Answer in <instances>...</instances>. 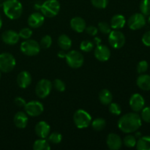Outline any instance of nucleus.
<instances>
[{
	"label": "nucleus",
	"instance_id": "nucleus-36",
	"mask_svg": "<svg viewBox=\"0 0 150 150\" xmlns=\"http://www.w3.org/2000/svg\"><path fill=\"white\" fill-rule=\"evenodd\" d=\"M141 118L146 123H150V106L145 107L142 110Z\"/></svg>",
	"mask_w": 150,
	"mask_h": 150
},
{
	"label": "nucleus",
	"instance_id": "nucleus-22",
	"mask_svg": "<svg viewBox=\"0 0 150 150\" xmlns=\"http://www.w3.org/2000/svg\"><path fill=\"white\" fill-rule=\"evenodd\" d=\"M126 23V19L124 16L120 14L115 15L112 17L111 21V27L114 29H120L125 26Z\"/></svg>",
	"mask_w": 150,
	"mask_h": 150
},
{
	"label": "nucleus",
	"instance_id": "nucleus-17",
	"mask_svg": "<svg viewBox=\"0 0 150 150\" xmlns=\"http://www.w3.org/2000/svg\"><path fill=\"white\" fill-rule=\"evenodd\" d=\"M35 133L37 136L40 139H45L51 132V127L47 122L44 121H40L35 125Z\"/></svg>",
	"mask_w": 150,
	"mask_h": 150
},
{
	"label": "nucleus",
	"instance_id": "nucleus-45",
	"mask_svg": "<svg viewBox=\"0 0 150 150\" xmlns=\"http://www.w3.org/2000/svg\"><path fill=\"white\" fill-rule=\"evenodd\" d=\"M1 26H2V19H1V16H0V29L1 28Z\"/></svg>",
	"mask_w": 150,
	"mask_h": 150
},
{
	"label": "nucleus",
	"instance_id": "nucleus-23",
	"mask_svg": "<svg viewBox=\"0 0 150 150\" xmlns=\"http://www.w3.org/2000/svg\"><path fill=\"white\" fill-rule=\"evenodd\" d=\"M58 45L62 50L67 51L72 46V40L67 35H61L58 38Z\"/></svg>",
	"mask_w": 150,
	"mask_h": 150
},
{
	"label": "nucleus",
	"instance_id": "nucleus-41",
	"mask_svg": "<svg viewBox=\"0 0 150 150\" xmlns=\"http://www.w3.org/2000/svg\"><path fill=\"white\" fill-rule=\"evenodd\" d=\"M142 42L146 46L150 47V30L146 32L142 37Z\"/></svg>",
	"mask_w": 150,
	"mask_h": 150
},
{
	"label": "nucleus",
	"instance_id": "nucleus-40",
	"mask_svg": "<svg viewBox=\"0 0 150 150\" xmlns=\"http://www.w3.org/2000/svg\"><path fill=\"white\" fill-rule=\"evenodd\" d=\"M86 33L90 36H95L98 32V29L95 26H88L85 29Z\"/></svg>",
	"mask_w": 150,
	"mask_h": 150
},
{
	"label": "nucleus",
	"instance_id": "nucleus-1",
	"mask_svg": "<svg viewBox=\"0 0 150 150\" xmlns=\"http://www.w3.org/2000/svg\"><path fill=\"white\" fill-rule=\"evenodd\" d=\"M142 124L141 116L137 113H127L123 115L118 121V127L125 133H131L137 131Z\"/></svg>",
	"mask_w": 150,
	"mask_h": 150
},
{
	"label": "nucleus",
	"instance_id": "nucleus-31",
	"mask_svg": "<svg viewBox=\"0 0 150 150\" xmlns=\"http://www.w3.org/2000/svg\"><path fill=\"white\" fill-rule=\"evenodd\" d=\"M48 136H48V142L54 144H58L62 142V136L57 132H54Z\"/></svg>",
	"mask_w": 150,
	"mask_h": 150
},
{
	"label": "nucleus",
	"instance_id": "nucleus-20",
	"mask_svg": "<svg viewBox=\"0 0 150 150\" xmlns=\"http://www.w3.org/2000/svg\"><path fill=\"white\" fill-rule=\"evenodd\" d=\"M70 26L75 32L81 33L84 32L86 27V23L84 19L81 17H74L70 21Z\"/></svg>",
	"mask_w": 150,
	"mask_h": 150
},
{
	"label": "nucleus",
	"instance_id": "nucleus-37",
	"mask_svg": "<svg viewBox=\"0 0 150 150\" xmlns=\"http://www.w3.org/2000/svg\"><path fill=\"white\" fill-rule=\"evenodd\" d=\"M92 5L98 9H104L108 4V0H91Z\"/></svg>",
	"mask_w": 150,
	"mask_h": 150
},
{
	"label": "nucleus",
	"instance_id": "nucleus-21",
	"mask_svg": "<svg viewBox=\"0 0 150 150\" xmlns=\"http://www.w3.org/2000/svg\"><path fill=\"white\" fill-rule=\"evenodd\" d=\"M136 83L142 90L150 91V76L142 73L138 77Z\"/></svg>",
	"mask_w": 150,
	"mask_h": 150
},
{
	"label": "nucleus",
	"instance_id": "nucleus-12",
	"mask_svg": "<svg viewBox=\"0 0 150 150\" xmlns=\"http://www.w3.org/2000/svg\"><path fill=\"white\" fill-rule=\"evenodd\" d=\"M145 105V100L143 96L139 93L133 94L130 99V106L135 112L142 111Z\"/></svg>",
	"mask_w": 150,
	"mask_h": 150
},
{
	"label": "nucleus",
	"instance_id": "nucleus-42",
	"mask_svg": "<svg viewBox=\"0 0 150 150\" xmlns=\"http://www.w3.org/2000/svg\"><path fill=\"white\" fill-rule=\"evenodd\" d=\"M15 104H16L17 106L18 107H24L26 105V102L24 99H23L21 97H17V98L15 99Z\"/></svg>",
	"mask_w": 150,
	"mask_h": 150
},
{
	"label": "nucleus",
	"instance_id": "nucleus-25",
	"mask_svg": "<svg viewBox=\"0 0 150 150\" xmlns=\"http://www.w3.org/2000/svg\"><path fill=\"white\" fill-rule=\"evenodd\" d=\"M136 148L139 150H150V136H142L136 142Z\"/></svg>",
	"mask_w": 150,
	"mask_h": 150
},
{
	"label": "nucleus",
	"instance_id": "nucleus-35",
	"mask_svg": "<svg viewBox=\"0 0 150 150\" xmlns=\"http://www.w3.org/2000/svg\"><path fill=\"white\" fill-rule=\"evenodd\" d=\"M111 26L108 23H106V22L101 21L98 23V29H99V30L103 34H105V35H108L111 32Z\"/></svg>",
	"mask_w": 150,
	"mask_h": 150
},
{
	"label": "nucleus",
	"instance_id": "nucleus-18",
	"mask_svg": "<svg viewBox=\"0 0 150 150\" xmlns=\"http://www.w3.org/2000/svg\"><path fill=\"white\" fill-rule=\"evenodd\" d=\"M32 83V76L27 71H22L18 75L17 83L19 87L26 89Z\"/></svg>",
	"mask_w": 150,
	"mask_h": 150
},
{
	"label": "nucleus",
	"instance_id": "nucleus-15",
	"mask_svg": "<svg viewBox=\"0 0 150 150\" xmlns=\"http://www.w3.org/2000/svg\"><path fill=\"white\" fill-rule=\"evenodd\" d=\"M20 37L18 32L13 30H7L1 35V40L7 45H13L19 41Z\"/></svg>",
	"mask_w": 150,
	"mask_h": 150
},
{
	"label": "nucleus",
	"instance_id": "nucleus-24",
	"mask_svg": "<svg viewBox=\"0 0 150 150\" xmlns=\"http://www.w3.org/2000/svg\"><path fill=\"white\" fill-rule=\"evenodd\" d=\"M113 96L111 92L108 89H104L100 92L99 93V100L103 105H109L112 102Z\"/></svg>",
	"mask_w": 150,
	"mask_h": 150
},
{
	"label": "nucleus",
	"instance_id": "nucleus-11",
	"mask_svg": "<svg viewBox=\"0 0 150 150\" xmlns=\"http://www.w3.org/2000/svg\"><path fill=\"white\" fill-rule=\"evenodd\" d=\"M25 111L27 115L30 117H38L43 112V105L38 100H32L26 103L24 106Z\"/></svg>",
	"mask_w": 150,
	"mask_h": 150
},
{
	"label": "nucleus",
	"instance_id": "nucleus-29",
	"mask_svg": "<svg viewBox=\"0 0 150 150\" xmlns=\"http://www.w3.org/2000/svg\"><path fill=\"white\" fill-rule=\"evenodd\" d=\"M136 142H137V141H136V136H133V135H127V136L125 137L124 140H123L125 146L128 148H133L136 146Z\"/></svg>",
	"mask_w": 150,
	"mask_h": 150
},
{
	"label": "nucleus",
	"instance_id": "nucleus-47",
	"mask_svg": "<svg viewBox=\"0 0 150 150\" xmlns=\"http://www.w3.org/2000/svg\"><path fill=\"white\" fill-rule=\"evenodd\" d=\"M0 78H1V71H0Z\"/></svg>",
	"mask_w": 150,
	"mask_h": 150
},
{
	"label": "nucleus",
	"instance_id": "nucleus-3",
	"mask_svg": "<svg viewBox=\"0 0 150 150\" xmlns=\"http://www.w3.org/2000/svg\"><path fill=\"white\" fill-rule=\"evenodd\" d=\"M41 13L45 17L54 18L60 10V4L57 0H46L40 6Z\"/></svg>",
	"mask_w": 150,
	"mask_h": 150
},
{
	"label": "nucleus",
	"instance_id": "nucleus-9",
	"mask_svg": "<svg viewBox=\"0 0 150 150\" xmlns=\"http://www.w3.org/2000/svg\"><path fill=\"white\" fill-rule=\"evenodd\" d=\"M53 84L48 79H41L38 82L35 87V93L40 98H47L50 95L52 89Z\"/></svg>",
	"mask_w": 150,
	"mask_h": 150
},
{
	"label": "nucleus",
	"instance_id": "nucleus-46",
	"mask_svg": "<svg viewBox=\"0 0 150 150\" xmlns=\"http://www.w3.org/2000/svg\"><path fill=\"white\" fill-rule=\"evenodd\" d=\"M148 23L150 24V16H149V18H148Z\"/></svg>",
	"mask_w": 150,
	"mask_h": 150
},
{
	"label": "nucleus",
	"instance_id": "nucleus-32",
	"mask_svg": "<svg viewBox=\"0 0 150 150\" xmlns=\"http://www.w3.org/2000/svg\"><path fill=\"white\" fill-rule=\"evenodd\" d=\"M18 35L20 38H22L23 40L30 39L31 37L32 36V29L28 27L23 28L18 32Z\"/></svg>",
	"mask_w": 150,
	"mask_h": 150
},
{
	"label": "nucleus",
	"instance_id": "nucleus-10",
	"mask_svg": "<svg viewBox=\"0 0 150 150\" xmlns=\"http://www.w3.org/2000/svg\"><path fill=\"white\" fill-rule=\"evenodd\" d=\"M146 21L142 13H135L128 19L127 24L132 30H139L146 25Z\"/></svg>",
	"mask_w": 150,
	"mask_h": 150
},
{
	"label": "nucleus",
	"instance_id": "nucleus-28",
	"mask_svg": "<svg viewBox=\"0 0 150 150\" xmlns=\"http://www.w3.org/2000/svg\"><path fill=\"white\" fill-rule=\"evenodd\" d=\"M139 8L144 16H150V0H142Z\"/></svg>",
	"mask_w": 150,
	"mask_h": 150
},
{
	"label": "nucleus",
	"instance_id": "nucleus-7",
	"mask_svg": "<svg viewBox=\"0 0 150 150\" xmlns=\"http://www.w3.org/2000/svg\"><path fill=\"white\" fill-rule=\"evenodd\" d=\"M16 64V59L11 54L2 53L0 54V71L9 73L15 68Z\"/></svg>",
	"mask_w": 150,
	"mask_h": 150
},
{
	"label": "nucleus",
	"instance_id": "nucleus-34",
	"mask_svg": "<svg viewBox=\"0 0 150 150\" xmlns=\"http://www.w3.org/2000/svg\"><path fill=\"white\" fill-rule=\"evenodd\" d=\"M108 109L111 114H114V115H120L122 112L121 107L119 104L116 103H111L109 104V107H108Z\"/></svg>",
	"mask_w": 150,
	"mask_h": 150
},
{
	"label": "nucleus",
	"instance_id": "nucleus-30",
	"mask_svg": "<svg viewBox=\"0 0 150 150\" xmlns=\"http://www.w3.org/2000/svg\"><path fill=\"white\" fill-rule=\"evenodd\" d=\"M51 44H52V38L50 35H45L41 39L40 42V47H42V48H49L51 46Z\"/></svg>",
	"mask_w": 150,
	"mask_h": 150
},
{
	"label": "nucleus",
	"instance_id": "nucleus-38",
	"mask_svg": "<svg viewBox=\"0 0 150 150\" xmlns=\"http://www.w3.org/2000/svg\"><path fill=\"white\" fill-rule=\"evenodd\" d=\"M53 86H54V88H55L58 92H64L66 89L65 83H64L61 79H55L54 83H53Z\"/></svg>",
	"mask_w": 150,
	"mask_h": 150
},
{
	"label": "nucleus",
	"instance_id": "nucleus-33",
	"mask_svg": "<svg viewBox=\"0 0 150 150\" xmlns=\"http://www.w3.org/2000/svg\"><path fill=\"white\" fill-rule=\"evenodd\" d=\"M94 48V45L91 41L89 40H83L81 42L80 48L81 51L84 52H90Z\"/></svg>",
	"mask_w": 150,
	"mask_h": 150
},
{
	"label": "nucleus",
	"instance_id": "nucleus-27",
	"mask_svg": "<svg viewBox=\"0 0 150 150\" xmlns=\"http://www.w3.org/2000/svg\"><path fill=\"white\" fill-rule=\"evenodd\" d=\"M92 128L96 131H101L103 130L105 127V120L103 118H97L94 120L93 121L91 122Z\"/></svg>",
	"mask_w": 150,
	"mask_h": 150
},
{
	"label": "nucleus",
	"instance_id": "nucleus-2",
	"mask_svg": "<svg viewBox=\"0 0 150 150\" xmlns=\"http://www.w3.org/2000/svg\"><path fill=\"white\" fill-rule=\"evenodd\" d=\"M3 11L7 18L16 20L23 13V6L18 0H6L3 3Z\"/></svg>",
	"mask_w": 150,
	"mask_h": 150
},
{
	"label": "nucleus",
	"instance_id": "nucleus-14",
	"mask_svg": "<svg viewBox=\"0 0 150 150\" xmlns=\"http://www.w3.org/2000/svg\"><path fill=\"white\" fill-rule=\"evenodd\" d=\"M45 21V16L41 13H33L28 18V24L30 27L37 29L42 26Z\"/></svg>",
	"mask_w": 150,
	"mask_h": 150
},
{
	"label": "nucleus",
	"instance_id": "nucleus-6",
	"mask_svg": "<svg viewBox=\"0 0 150 150\" xmlns=\"http://www.w3.org/2000/svg\"><path fill=\"white\" fill-rule=\"evenodd\" d=\"M66 62L69 67L73 69H78L81 67L84 62L83 55L79 51L73 50L66 54Z\"/></svg>",
	"mask_w": 150,
	"mask_h": 150
},
{
	"label": "nucleus",
	"instance_id": "nucleus-43",
	"mask_svg": "<svg viewBox=\"0 0 150 150\" xmlns=\"http://www.w3.org/2000/svg\"><path fill=\"white\" fill-rule=\"evenodd\" d=\"M57 55H58V57H59V58H62V59L65 58V57H66L65 52H64V51H63V50L59 51L58 54H57Z\"/></svg>",
	"mask_w": 150,
	"mask_h": 150
},
{
	"label": "nucleus",
	"instance_id": "nucleus-44",
	"mask_svg": "<svg viewBox=\"0 0 150 150\" xmlns=\"http://www.w3.org/2000/svg\"><path fill=\"white\" fill-rule=\"evenodd\" d=\"M94 42H95V44H96L97 45H100V44L101 43V40L100 38H95V39H94Z\"/></svg>",
	"mask_w": 150,
	"mask_h": 150
},
{
	"label": "nucleus",
	"instance_id": "nucleus-26",
	"mask_svg": "<svg viewBox=\"0 0 150 150\" xmlns=\"http://www.w3.org/2000/svg\"><path fill=\"white\" fill-rule=\"evenodd\" d=\"M33 149L35 150H49L51 146L48 141L44 139H40L35 141L33 144Z\"/></svg>",
	"mask_w": 150,
	"mask_h": 150
},
{
	"label": "nucleus",
	"instance_id": "nucleus-13",
	"mask_svg": "<svg viewBox=\"0 0 150 150\" xmlns=\"http://www.w3.org/2000/svg\"><path fill=\"white\" fill-rule=\"evenodd\" d=\"M94 54H95V58L98 61L106 62L109 59L110 57H111V51L106 45L100 44V45H97Z\"/></svg>",
	"mask_w": 150,
	"mask_h": 150
},
{
	"label": "nucleus",
	"instance_id": "nucleus-4",
	"mask_svg": "<svg viewBox=\"0 0 150 150\" xmlns=\"http://www.w3.org/2000/svg\"><path fill=\"white\" fill-rule=\"evenodd\" d=\"M73 122L76 127L79 129L86 128L92 122V117L90 114L83 109H79L74 113Z\"/></svg>",
	"mask_w": 150,
	"mask_h": 150
},
{
	"label": "nucleus",
	"instance_id": "nucleus-39",
	"mask_svg": "<svg viewBox=\"0 0 150 150\" xmlns=\"http://www.w3.org/2000/svg\"><path fill=\"white\" fill-rule=\"evenodd\" d=\"M148 67H149V64L148 62L145 60H142V61L139 62L137 64V72L140 74L144 73L145 72L147 71Z\"/></svg>",
	"mask_w": 150,
	"mask_h": 150
},
{
	"label": "nucleus",
	"instance_id": "nucleus-16",
	"mask_svg": "<svg viewBox=\"0 0 150 150\" xmlns=\"http://www.w3.org/2000/svg\"><path fill=\"white\" fill-rule=\"evenodd\" d=\"M106 144L110 149L118 150L122 147V141L119 135L115 133H110L107 136Z\"/></svg>",
	"mask_w": 150,
	"mask_h": 150
},
{
	"label": "nucleus",
	"instance_id": "nucleus-19",
	"mask_svg": "<svg viewBox=\"0 0 150 150\" xmlns=\"http://www.w3.org/2000/svg\"><path fill=\"white\" fill-rule=\"evenodd\" d=\"M28 119L27 114L23 111H18L16 113L13 118V122L15 125L20 129H23L26 127L28 124Z\"/></svg>",
	"mask_w": 150,
	"mask_h": 150
},
{
	"label": "nucleus",
	"instance_id": "nucleus-5",
	"mask_svg": "<svg viewBox=\"0 0 150 150\" xmlns=\"http://www.w3.org/2000/svg\"><path fill=\"white\" fill-rule=\"evenodd\" d=\"M21 51L29 57L38 55L40 51V45L35 40H25L20 45Z\"/></svg>",
	"mask_w": 150,
	"mask_h": 150
},
{
	"label": "nucleus",
	"instance_id": "nucleus-8",
	"mask_svg": "<svg viewBox=\"0 0 150 150\" xmlns=\"http://www.w3.org/2000/svg\"><path fill=\"white\" fill-rule=\"evenodd\" d=\"M108 42L112 48L119 49L124 46L125 43V37L122 32L117 29H114L108 34Z\"/></svg>",
	"mask_w": 150,
	"mask_h": 150
}]
</instances>
